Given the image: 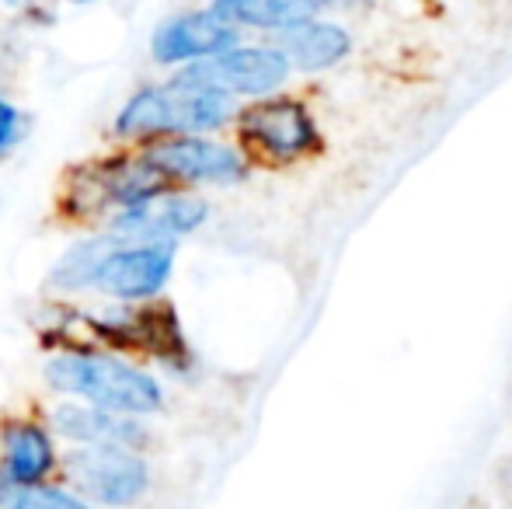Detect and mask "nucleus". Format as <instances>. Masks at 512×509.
<instances>
[{"instance_id": "1", "label": "nucleus", "mask_w": 512, "mask_h": 509, "mask_svg": "<svg viewBox=\"0 0 512 509\" xmlns=\"http://www.w3.org/2000/svg\"><path fill=\"white\" fill-rule=\"evenodd\" d=\"M175 269V245H122L112 234L77 241L56 262V290H88L119 304H140L168 286Z\"/></svg>"}, {"instance_id": "2", "label": "nucleus", "mask_w": 512, "mask_h": 509, "mask_svg": "<svg viewBox=\"0 0 512 509\" xmlns=\"http://www.w3.org/2000/svg\"><path fill=\"white\" fill-rule=\"evenodd\" d=\"M234 116V95L203 74L185 67L168 84L140 88L115 116L122 140H164V136H203Z\"/></svg>"}, {"instance_id": "3", "label": "nucleus", "mask_w": 512, "mask_h": 509, "mask_svg": "<svg viewBox=\"0 0 512 509\" xmlns=\"http://www.w3.org/2000/svg\"><path fill=\"white\" fill-rule=\"evenodd\" d=\"M46 384L88 405L122 415H154L164 405V391L147 370L95 353V349H70L46 363Z\"/></svg>"}, {"instance_id": "4", "label": "nucleus", "mask_w": 512, "mask_h": 509, "mask_svg": "<svg viewBox=\"0 0 512 509\" xmlns=\"http://www.w3.org/2000/svg\"><path fill=\"white\" fill-rule=\"evenodd\" d=\"M168 178L157 171V164L143 154L108 157V161H91L77 168L63 192V213L77 220L105 217L129 206H143L150 199L168 192Z\"/></svg>"}, {"instance_id": "5", "label": "nucleus", "mask_w": 512, "mask_h": 509, "mask_svg": "<svg viewBox=\"0 0 512 509\" xmlns=\"http://www.w3.org/2000/svg\"><path fill=\"white\" fill-rule=\"evenodd\" d=\"M84 325L98 342L122 353H147L168 367H185L189 360V342L168 304H126L112 314H84Z\"/></svg>"}, {"instance_id": "6", "label": "nucleus", "mask_w": 512, "mask_h": 509, "mask_svg": "<svg viewBox=\"0 0 512 509\" xmlns=\"http://www.w3.org/2000/svg\"><path fill=\"white\" fill-rule=\"evenodd\" d=\"M241 143L269 164H290L317 150V126L307 105L293 98H258L237 116Z\"/></svg>"}, {"instance_id": "7", "label": "nucleus", "mask_w": 512, "mask_h": 509, "mask_svg": "<svg viewBox=\"0 0 512 509\" xmlns=\"http://www.w3.org/2000/svg\"><path fill=\"white\" fill-rule=\"evenodd\" d=\"M74 492L98 506H133L147 496L150 468L129 447H77L67 457Z\"/></svg>"}, {"instance_id": "8", "label": "nucleus", "mask_w": 512, "mask_h": 509, "mask_svg": "<svg viewBox=\"0 0 512 509\" xmlns=\"http://www.w3.org/2000/svg\"><path fill=\"white\" fill-rule=\"evenodd\" d=\"M147 157L171 185H237L248 178L241 150L206 136H164L150 143Z\"/></svg>"}, {"instance_id": "9", "label": "nucleus", "mask_w": 512, "mask_h": 509, "mask_svg": "<svg viewBox=\"0 0 512 509\" xmlns=\"http://www.w3.org/2000/svg\"><path fill=\"white\" fill-rule=\"evenodd\" d=\"M206 217V199L189 196V192H164L143 206L112 213L105 234H112L122 245H178L182 238L196 234Z\"/></svg>"}, {"instance_id": "10", "label": "nucleus", "mask_w": 512, "mask_h": 509, "mask_svg": "<svg viewBox=\"0 0 512 509\" xmlns=\"http://www.w3.org/2000/svg\"><path fill=\"white\" fill-rule=\"evenodd\" d=\"M189 67L230 95L265 98L276 88H283L293 63L286 60L279 46H234L213 60L189 63Z\"/></svg>"}, {"instance_id": "11", "label": "nucleus", "mask_w": 512, "mask_h": 509, "mask_svg": "<svg viewBox=\"0 0 512 509\" xmlns=\"http://www.w3.org/2000/svg\"><path fill=\"white\" fill-rule=\"evenodd\" d=\"M237 46V28L209 7V11L178 14L164 21L150 39V56L161 67H182V63H203Z\"/></svg>"}, {"instance_id": "12", "label": "nucleus", "mask_w": 512, "mask_h": 509, "mask_svg": "<svg viewBox=\"0 0 512 509\" xmlns=\"http://www.w3.org/2000/svg\"><path fill=\"white\" fill-rule=\"evenodd\" d=\"M53 429L67 436L77 447H129L140 450L147 443V429L136 415L108 412V408L88 405V401H63L53 408Z\"/></svg>"}, {"instance_id": "13", "label": "nucleus", "mask_w": 512, "mask_h": 509, "mask_svg": "<svg viewBox=\"0 0 512 509\" xmlns=\"http://www.w3.org/2000/svg\"><path fill=\"white\" fill-rule=\"evenodd\" d=\"M56 468L53 433L39 422L14 419L0 429V482L42 485Z\"/></svg>"}, {"instance_id": "14", "label": "nucleus", "mask_w": 512, "mask_h": 509, "mask_svg": "<svg viewBox=\"0 0 512 509\" xmlns=\"http://www.w3.org/2000/svg\"><path fill=\"white\" fill-rule=\"evenodd\" d=\"M279 49L286 60L300 70H328L338 60H345L352 49V39L345 28L331 25V21H300V25L279 32Z\"/></svg>"}, {"instance_id": "15", "label": "nucleus", "mask_w": 512, "mask_h": 509, "mask_svg": "<svg viewBox=\"0 0 512 509\" xmlns=\"http://www.w3.org/2000/svg\"><path fill=\"white\" fill-rule=\"evenodd\" d=\"M213 11L230 25L286 32L300 21L314 18L317 0H213Z\"/></svg>"}, {"instance_id": "16", "label": "nucleus", "mask_w": 512, "mask_h": 509, "mask_svg": "<svg viewBox=\"0 0 512 509\" xmlns=\"http://www.w3.org/2000/svg\"><path fill=\"white\" fill-rule=\"evenodd\" d=\"M0 509H95L84 496L53 485H11L0 482Z\"/></svg>"}, {"instance_id": "17", "label": "nucleus", "mask_w": 512, "mask_h": 509, "mask_svg": "<svg viewBox=\"0 0 512 509\" xmlns=\"http://www.w3.org/2000/svg\"><path fill=\"white\" fill-rule=\"evenodd\" d=\"M21 136H25V116H21L11 102L0 98V157L11 154L21 143Z\"/></svg>"}, {"instance_id": "18", "label": "nucleus", "mask_w": 512, "mask_h": 509, "mask_svg": "<svg viewBox=\"0 0 512 509\" xmlns=\"http://www.w3.org/2000/svg\"><path fill=\"white\" fill-rule=\"evenodd\" d=\"M4 4H11V7H25V4H32V0H4Z\"/></svg>"}, {"instance_id": "19", "label": "nucleus", "mask_w": 512, "mask_h": 509, "mask_svg": "<svg viewBox=\"0 0 512 509\" xmlns=\"http://www.w3.org/2000/svg\"><path fill=\"white\" fill-rule=\"evenodd\" d=\"M81 4H88V0H81Z\"/></svg>"}]
</instances>
